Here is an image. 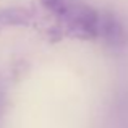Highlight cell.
Here are the masks:
<instances>
[{"label":"cell","instance_id":"obj_1","mask_svg":"<svg viewBox=\"0 0 128 128\" xmlns=\"http://www.w3.org/2000/svg\"><path fill=\"white\" fill-rule=\"evenodd\" d=\"M42 6L58 20V32L78 39H97L99 10L80 0H41Z\"/></svg>","mask_w":128,"mask_h":128},{"label":"cell","instance_id":"obj_2","mask_svg":"<svg viewBox=\"0 0 128 128\" xmlns=\"http://www.w3.org/2000/svg\"><path fill=\"white\" fill-rule=\"evenodd\" d=\"M97 39H102L110 47H123L128 42V29L123 21L117 16V13L110 10L99 12V23H97Z\"/></svg>","mask_w":128,"mask_h":128},{"label":"cell","instance_id":"obj_3","mask_svg":"<svg viewBox=\"0 0 128 128\" xmlns=\"http://www.w3.org/2000/svg\"><path fill=\"white\" fill-rule=\"evenodd\" d=\"M34 20V12L24 6H8L0 10V28L2 26H29Z\"/></svg>","mask_w":128,"mask_h":128}]
</instances>
